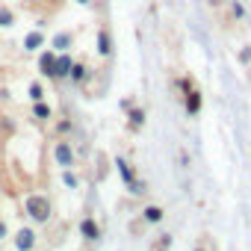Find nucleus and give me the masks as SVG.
I'll list each match as a JSON object with an SVG mask.
<instances>
[{
	"label": "nucleus",
	"instance_id": "nucleus-16",
	"mask_svg": "<svg viewBox=\"0 0 251 251\" xmlns=\"http://www.w3.org/2000/svg\"><path fill=\"white\" fill-rule=\"evenodd\" d=\"M3 236H6V225H3V222H0V239H3Z\"/></svg>",
	"mask_w": 251,
	"mask_h": 251
},
{
	"label": "nucleus",
	"instance_id": "nucleus-10",
	"mask_svg": "<svg viewBox=\"0 0 251 251\" xmlns=\"http://www.w3.org/2000/svg\"><path fill=\"white\" fill-rule=\"evenodd\" d=\"M39 45H42V36H27V48L30 50H36Z\"/></svg>",
	"mask_w": 251,
	"mask_h": 251
},
{
	"label": "nucleus",
	"instance_id": "nucleus-1",
	"mask_svg": "<svg viewBox=\"0 0 251 251\" xmlns=\"http://www.w3.org/2000/svg\"><path fill=\"white\" fill-rule=\"evenodd\" d=\"M27 213H30V219H36V222H48V219H50V201H48L45 195H30V198H27Z\"/></svg>",
	"mask_w": 251,
	"mask_h": 251
},
{
	"label": "nucleus",
	"instance_id": "nucleus-9",
	"mask_svg": "<svg viewBox=\"0 0 251 251\" xmlns=\"http://www.w3.org/2000/svg\"><path fill=\"white\" fill-rule=\"evenodd\" d=\"M42 68H45V74H50V71H53V53H48V56L42 59Z\"/></svg>",
	"mask_w": 251,
	"mask_h": 251
},
{
	"label": "nucleus",
	"instance_id": "nucleus-6",
	"mask_svg": "<svg viewBox=\"0 0 251 251\" xmlns=\"http://www.w3.org/2000/svg\"><path fill=\"white\" fill-rule=\"evenodd\" d=\"M56 160H59L62 166H71V151H68V145H65V142H59V145H56Z\"/></svg>",
	"mask_w": 251,
	"mask_h": 251
},
{
	"label": "nucleus",
	"instance_id": "nucleus-15",
	"mask_svg": "<svg viewBox=\"0 0 251 251\" xmlns=\"http://www.w3.org/2000/svg\"><path fill=\"white\" fill-rule=\"evenodd\" d=\"M0 24H3V27L12 24V12H0Z\"/></svg>",
	"mask_w": 251,
	"mask_h": 251
},
{
	"label": "nucleus",
	"instance_id": "nucleus-7",
	"mask_svg": "<svg viewBox=\"0 0 251 251\" xmlns=\"http://www.w3.org/2000/svg\"><path fill=\"white\" fill-rule=\"evenodd\" d=\"M145 219H148V222H160V219H163V210H160V207H148V210H145Z\"/></svg>",
	"mask_w": 251,
	"mask_h": 251
},
{
	"label": "nucleus",
	"instance_id": "nucleus-14",
	"mask_svg": "<svg viewBox=\"0 0 251 251\" xmlns=\"http://www.w3.org/2000/svg\"><path fill=\"white\" fill-rule=\"evenodd\" d=\"M86 77V68L83 65H74V80H83Z\"/></svg>",
	"mask_w": 251,
	"mask_h": 251
},
{
	"label": "nucleus",
	"instance_id": "nucleus-17",
	"mask_svg": "<svg viewBox=\"0 0 251 251\" xmlns=\"http://www.w3.org/2000/svg\"><path fill=\"white\" fill-rule=\"evenodd\" d=\"M80 3H89V0H80Z\"/></svg>",
	"mask_w": 251,
	"mask_h": 251
},
{
	"label": "nucleus",
	"instance_id": "nucleus-12",
	"mask_svg": "<svg viewBox=\"0 0 251 251\" xmlns=\"http://www.w3.org/2000/svg\"><path fill=\"white\" fill-rule=\"evenodd\" d=\"M30 98H33V100H42V86H39V83L30 86Z\"/></svg>",
	"mask_w": 251,
	"mask_h": 251
},
{
	"label": "nucleus",
	"instance_id": "nucleus-5",
	"mask_svg": "<svg viewBox=\"0 0 251 251\" xmlns=\"http://www.w3.org/2000/svg\"><path fill=\"white\" fill-rule=\"evenodd\" d=\"M68 68H71V59L62 56V59L53 62V71H50V74H53V77H62V74H68Z\"/></svg>",
	"mask_w": 251,
	"mask_h": 251
},
{
	"label": "nucleus",
	"instance_id": "nucleus-11",
	"mask_svg": "<svg viewBox=\"0 0 251 251\" xmlns=\"http://www.w3.org/2000/svg\"><path fill=\"white\" fill-rule=\"evenodd\" d=\"M100 53H109V36L106 33H100V48H98Z\"/></svg>",
	"mask_w": 251,
	"mask_h": 251
},
{
	"label": "nucleus",
	"instance_id": "nucleus-3",
	"mask_svg": "<svg viewBox=\"0 0 251 251\" xmlns=\"http://www.w3.org/2000/svg\"><path fill=\"white\" fill-rule=\"evenodd\" d=\"M80 233H83L86 239H98V236H100V230H98L95 219H83V222H80Z\"/></svg>",
	"mask_w": 251,
	"mask_h": 251
},
{
	"label": "nucleus",
	"instance_id": "nucleus-8",
	"mask_svg": "<svg viewBox=\"0 0 251 251\" xmlns=\"http://www.w3.org/2000/svg\"><path fill=\"white\" fill-rule=\"evenodd\" d=\"M130 121H133V127H139V124L145 121V112H139V109H133V112H130Z\"/></svg>",
	"mask_w": 251,
	"mask_h": 251
},
{
	"label": "nucleus",
	"instance_id": "nucleus-4",
	"mask_svg": "<svg viewBox=\"0 0 251 251\" xmlns=\"http://www.w3.org/2000/svg\"><path fill=\"white\" fill-rule=\"evenodd\" d=\"M33 242H36V239H33V230H18L15 245H18L21 251H30V248H33Z\"/></svg>",
	"mask_w": 251,
	"mask_h": 251
},
{
	"label": "nucleus",
	"instance_id": "nucleus-2",
	"mask_svg": "<svg viewBox=\"0 0 251 251\" xmlns=\"http://www.w3.org/2000/svg\"><path fill=\"white\" fill-rule=\"evenodd\" d=\"M201 109V92L198 89H192V83L186 80V112L189 115H195Z\"/></svg>",
	"mask_w": 251,
	"mask_h": 251
},
{
	"label": "nucleus",
	"instance_id": "nucleus-13",
	"mask_svg": "<svg viewBox=\"0 0 251 251\" xmlns=\"http://www.w3.org/2000/svg\"><path fill=\"white\" fill-rule=\"evenodd\" d=\"M36 115H39V118H48V115H50V109H48L45 103H36Z\"/></svg>",
	"mask_w": 251,
	"mask_h": 251
}]
</instances>
